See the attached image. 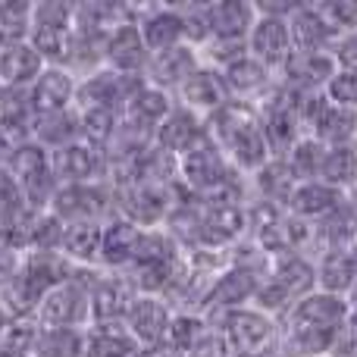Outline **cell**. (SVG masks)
<instances>
[{
	"label": "cell",
	"instance_id": "cell-45",
	"mask_svg": "<svg viewBox=\"0 0 357 357\" xmlns=\"http://www.w3.org/2000/svg\"><path fill=\"white\" fill-rule=\"evenodd\" d=\"M38 335H41V326H38L35 320H13L10 326L3 329V335H0V348L13 351V354L31 357L35 354V345H38Z\"/></svg>",
	"mask_w": 357,
	"mask_h": 357
},
{
	"label": "cell",
	"instance_id": "cell-20",
	"mask_svg": "<svg viewBox=\"0 0 357 357\" xmlns=\"http://www.w3.org/2000/svg\"><path fill=\"white\" fill-rule=\"evenodd\" d=\"M75 270H79V266L63 251H25V260H22V276L29 279L41 295H50L54 289L73 282Z\"/></svg>",
	"mask_w": 357,
	"mask_h": 357
},
{
	"label": "cell",
	"instance_id": "cell-19",
	"mask_svg": "<svg viewBox=\"0 0 357 357\" xmlns=\"http://www.w3.org/2000/svg\"><path fill=\"white\" fill-rule=\"evenodd\" d=\"M148 63H151V50H148V44H144L135 22H129V25H123V29H116L113 35H107V66L110 69L126 73V75H142L144 79Z\"/></svg>",
	"mask_w": 357,
	"mask_h": 357
},
{
	"label": "cell",
	"instance_id": "cell-55",
	"mask_svg": "<svg viewBox=\"0 0 357 357\" xmlns=\"http://www.w3.org/2000/svg\"><path fill=\"white\" fill-rule=\"evenodd\" d=\"M0 357H22V354H13V351H3V348H0Z\"/></svg>",
	"mask_w": 357,
	"mask_h": 357
},
{
	"label": "cell",
	"instance_id": "cell-48",
	"mask_svg": "<svg viewBox=\"0 0 357 357\" xmlns=\"http://www.w3.org/2000/svg\"><path fill=\"white\" fill-rule=\"evenodd\" d=\"M22 260H25L22 251H16V248L0 241V289H6V285L22 273Z\"/></svg>",
	"mask_w": 357,
	"mask_h": 357
},
{
	"label": "cell",
	"instance_id": "cell-4",
	"mask_svg": "<svg viewBox=\"0 0 357 357\" xmlns=\"http://www.w3.org/2000/svg\"><path fill=\"white\" fill-rule=\"evenodd\" d=\"M35 323L41 329H88L91 326V291H88V285L73 276V282L44 295Z\"/></svg>",
	"mask_w": 357,
	"mask_h": 357
},
{
	"label": "cell",
	"instance_id": "cell-39",
	"mask_svg": "<svg viewBox=\"0 0 357 357\" xmlns=\"http://www.w3.org/2000/svg\"><path fill=\"white\" fill-rule=\"evenodd\" d=\"M31 22H35V3L3 0V3H0V44L29 41Z\"/></svg>",
	"mask_w": 357,
	"mask_h": 357
},
{
	"label": "cell",
	"instance_id": "cell-18",
	"mask_svg": "<svg viewBox=\"0 0 357 357\" xmlns=\"http://www.w3.org/2000/svg\"><path fill=\"white\" fill-rule=\"evenodd\" d=\"M47 69L44 56L31 47V41L0 44V88H25L29 91Z\"/></svg>",
	"mask_w": 357,
	"mask_h": 357
},
{
	"label": "cell",
	"instance_id": "cell-28",
	"mask_svg": "<svg viewBox=\"0 0 357 357\" xmlns=\"http://www.w3.org/2000/svg\"><path fill=\"white\" fill-rule=\"evenodd\" d=\"M88 335V357H138L142 345L126 326V320L113 323H91L85 329Z\"/></svg>",
	"mask_w": 357,
	"mask_h": 357
},
{
	"label": "cell",
	"instance_id": "cell-2",
	"mask_svg": "<svg viewBox=\"0 0 357 357\" xmlns=\"http://www.w3.org/2000/svg\"><path fill=\"white\" fill-rule=\"evenodd\" d=\"M235 176H241V173L229 163V157L210 138L204 144H197L195 151H188L185 157H178V182L195 197H207L210 191L222 188Z\"/></svg>",
	"mask_w": 357,
	"mask_h": 357
},
{
	"label": "cell",
	"instance_id": "cell-16",
	"mask_svg": "<svg viewBox=\"0 0 357 357\" xmlns=\"http://www.w3.org/2000/svg\"><path fill=\"white\" fill-rule=\"evenodd\" d=\"M29 98H31L35 116L73 110L75 98H79V79L73 73H66L63 66H47L41 73V79L29 88Z\"/></svg>",
	"mask_w": 357,
	"mask_h": 357
},
{
	"label": "cell",
	"instance_id": "cell-27",
	"mask_svg": "<svg viewBox=\"0 0 357 357\" xmlns=\"http://www.w3.org/2000/svg\"><path fill=\"white\" fill-rule=\"evenodd\" d=\"M270 276L276 279V282H282L285 289L291 291L295 301H301V298L317 291V260L304 251L279 254V257H273Z\"/></svg>",
	"mask_w": 357,
	"mask_h": 357
},
{
	"label": "cell",
	"instance_id": "cell-25",
	"mask_svg": "<svg viewBox=\"0 0 357 357\" xmlns=\"http://www.w3.org/2000/svg\"><path fill=\"white\" fill-rule=\"evenodd\" d=\"M342 201H345V191L326 185L323 178H317V182H301L289 201V213L298 216V220L320 222V220H326Z\"/></svg>",
	"mask_w": 357,
	"mask_h": 357
},
{
	"label": "cell",
	"instance_id": "cell-12",
	"mask_svg": "<svg viewBox=\"0 0 357 357\" xmlns=\"http://www.w3.org/2000/svg\"><path fill=\"white\" fill-rule=\"evenodd\" d=\"M135 298L138 291L132 289V282L123 273H110L100 266V276L91 285V323L126 320Z\"/></svg>",
	"mask_w": 357,
	"mask_h": 357
},
{
	"label": "cell",
	"instance_id": "cell-37",
	"mask_svg": "<svg viewBox=\"0 0 357 357\" xmlns=\"http://www.w3.org/2000/svg\"><path fill=\"white\" fill-rule=\"evenodd\" d=\"M31 357H88L85 329H41Z\"/></svg>",
	"mask_w": 357,
	"mask_h": 357
},
{
	"label": "cell",
	"instance_id": "cell-51",
	"mask_svg": "<svg viewBox=\"0 0 357 357\" xmlns=\"http://www.w3.org/2000/svg\"><path fill=\"white\" fill-rule=\"evenodd\" d=\"M138 357H182L176 351V348H169L167 342H163V345H154V348H142V351H138Z\"/></svg>",
	"mask_w": 357,
	"mask_h": 357
},
{
	"label": "cell",
	"instance_id": "cell-44",
	"mask_svg": "<svg viewBox=\"0 0 357 357\" xmlns=\"http://www.w3.org/2000/svg\"><path fill=\"white\" fill-rule=\"evenodd\" d=\"M63 235H66V222H60L50 210L38 213L31 222L29 251H63Z\"/></svg>",
	"mask_w": 357,
	"mask_h": 357
},
{
	"label": "cell",
	"instance_id": "cell-14",
	"mask_svg": "<svg viewBox=\"0 0 357 357\" xmlns=\"http://www.w3.org/2000/svg\"><path fill=\"white\" fill-rule=\"evenodd\" d=\"M176 310L169 307L163 298L154 295H138L135 304L129 307V317H126V326L132 329V335L138 339L142 348H154L163 345L169 335V326H173Z\"/></svg>",
	"mask_w": 357,
	"mask_h": 357
},
{
	"label": "cell",
	"instance_id": "cell-15",
	"mask_svg": "<svg viewBox=\"0 0 357 357\" xmlns=\"http://www.w3.org/2000/svg\"><path fill=\"white\" fill-rule=\"evenodd\" d=\"M176 100L182 107H188V110H195L197 116L207 119L210 113H216L220 107H226L229 100H232V91H229V85H226L222 69L204 66L201 63V69L185 82V88L176 94Z\"/></svg>",
	"mask_w": 357,
	"mask_h": 357
},
{
	"label": "cell",
	"instance_id": "cell-6",
	"mask_svg": "<svg viewBox=\"0 0 357 357\" xmlns=\"http://www.w3.org/2000/svg\"><path fill=\"white\" fill-rule=\"evenodd\" d=\"M138 31H142L144 44H148L151 56L173 50L178 44H188V31H185V19L176 3H138Z\"/></svg>",
	"mask_w": 357,
	"mask_h": 357
},
{
	"label": "cell",
	"instance_id": "cell-34",
	"mask_svg": "<svg viewBox=\"0 0 357 357\" xmlns=\"http://www.w3.org/2000/svg\"><path fill=\"white\" fill-rule=\"evenodd\" d=\"M213 329L210 323L204 320V314H191V310H178L173 317V326H169V335H167V345L176 348L182 357L195 354L204 342L213 339Z\"/></svg>",
	"mask_w": 357,
	"mask_h": 357
},
{
	"label": "cell",
	"instance_id": "cell-7",
	"mask_svg": "<svg viewBox=\"0 0 357 357\" xmlns=\"http://www.w3.org/2000/svg\"><path fill=\"white\" fill-rule=\"evenodd\" d=\"M50 169L60 178V185H88V182H110V160L104 151L73 144L50 154Z\"/></svg>",
	"mask_w": 357,
	"mask_h": 357
},
{
	"label": "cell",
	"instance_id": "cell-26",
	"mask_svg": "<svg viewBox=\"0 0 357 357\" xmlns=\"http://www.w3.org/2000/svg\"><path fill=\"white\" fill-rule=\"evenodd\" d=\"M31 135L44 151H63L82 142V113L79 107L63 113H47V116H35L31 123Z\"/></svg>",
	"mask_w": 357,
	"mask_h": 357
},
{
	"label": "cell",
	"instance_id": "cell-9",
	"mask_svg": "<svg viewBox=\"0 0 357 357\" xmlns=\"http://www.w3.org/2000/svg\"><path fill=\"white\" fill-rule=\"evenodd\" d=\"M351 314V301L339 295H329V291L317 289L314 295L295 301V307L282 317L279 323H295V326H314V329H329V333H339L348 323Z\"/></svg>",
	"mask_w": 357,
	"mask_h": 357
},
{
	"label": "cell",
	"instance_id": "cell-36",
	"mask_svg": "<svg viewBox=\"0 0 357 357\" xmlns=\"http://www.w3.org/2000/svg\"><path fill=\"white\" fill-rule=\"evenodd\" d=\"M329 148L314 135H304L295 148L285 154V163L291 167L298 182H317L323 176V163H326Z\"/></svg>",
	"mask_w": 357,
	"mask_h": 357
},
{
	"label": "cell",
	"instance_id": "cell-35",
	"mask_svg": "<svg viewBox=\"0 0 357 357\" xmlns=\"http://www.w3.org/2000/svg\"><path fill=\"white\" fill-rule=\"evenodd\" d=\"M314 138H320L326 148H342V144H357V110L329 104L323 119L317 123Z\"/></svg>",
	"mask_w": 357,
	"mask_h": 357
},
{
	"label": "cell",
	"instance_id": "cell-1",
	"mask_svg": "<svg viewBox=\"0 0 357 357\" xmlns=\"http://www.w3.org/2000/svg\"><path fill=\"white\" fill-rule=\"evenodd\" d=\"M50 213L60 222H107L116 216V188L113 182H88V185H60Z\"/></svg>",
	"mask_w": 357,
	"mask_h": 357
},
{
	"label": "cell",
	"instance_id": "cell-42",
	"mask_svg": "<svg viewBox=\"0 0 357 357\" xmlns=\"http://www.w3.org/2000/svg\"><path fill=\"white\" fill-rule=\"evenodd\" d=\"M251 307L260 310V314H266V317H273V320L279 323L291 307H295V298H291V291L285 289L282 282H276L273 276H266L264 282L257 285V295H254Z\"/></svg>",
	"mask_w": 357,
	"mask_h": 357
},
{
	"label": "cell",
	"instance_id": "cell-13",
	"mask_svg": "<svg viewBox=\"0 0 357 357\" xmlns=\"http://www.w3.org/2000/svg\"><path fill=\"white\" fill-rule=\"evenodd\" d=\"M201 69V54L191 44H178L173 50H163V54H154L148 63V73H144V82L148 85H157L163 91H169L176 98L185 88V82Z\"/></svg>",
	"mask_w": 357,
	"mask_h": 357
},
{
	"label": "cell",
	"instance_id": "cell-50",
	"mask_svg": "<svg viewBox=\"0 0 357 357\" xmlns=\"http://www.w3.org/2000/svg\"><path fill=\"white\" fill-rule=\"evenodd\" d=\"M333 56H335V63H339V69H351V73H357V31L335 41Z\"/></svg>",
	"mask_w": 357,
	"mask_h": 357
},
{
	"label": "cell",
	"instance_id": "cell-38",
	"mask_svg": "<svg viewBox=\"0 0 357 357\" xmlns=\"http://www.w3.org/2000/svg\"><path fill=\"white\" fill-rule=\"evenodd\" d=\"M323 182L333 185L339 191L357 188V144H342V148H329L326 163H323Z\"/></svg>",
	"mask_w": 357,
	"mask_h": 357
},
{
	"label": "cell",
	"instance_id": "cell-53",
	"mask_svg": "<svg viewBox=\"0 0 357 357\" xmlns=\"http://www.w3.org/2000/svg\"><path fill=\"white\" fill-rule=\"evenodd\" d=\"M348 254H351V264H354V270H357V241H354L351 248H348Z\"/></svg>",
	"mask_w": 357,
	"mask_h": 357
},
{
	"label": "cell",
	"instance_id": "cell-11",
	"mask_svg": "<svg viewBox=\"0 0 357 357\" xmlns=\"http://www.w3.org/2000/svg\"><path fill=\"white\" fill-rule=\"evenodd\" d=\"M254 129H260V113L257 104H248V100H229L226 107L207 116V138L222 154H229Z\"/></svg>",
	"mask_w": 357,
	"mask_h": 357
},
{
	"label": "cell",
	"instance_id": "cell-33",
	"mask_svg": "<svg viewBox=\"0 0 357 357\" xmlns=\"http://www.w3.org/2000/svg\"><path fill=\"white\" fill-rule=\"evenodd\" d=\"M176 104H178V100L169 91H163V88L148 85V82H144V88L135 94V98H132V104L123 110V116H129V119H135V123L157 129V126H160L163 119L173 113Z\"/></svg>",
	"mask_w": 357,
	"mask_h": 357
},
{
	"label": "cell",
	"instance_id": "cell-22",
	"mask_svg": "<svg viewBox=\"0 0 357 357\" xmlns=\"http://www.w3.org/2000/svg\"><path fill=\"white\" fill-rule=\"evenodd\" d=\"M138 238H142V226L113 216L104 222V248H100V266L110 273H123L135 264Z\"/></svg>",
	"mask_w": 357,
	"mask_h": 357
},
{
	"label": "cell",
	"instance_id": "cell-31",
	"mask_svg": "<svg viewBox=\"0 0 357 357\" xmlns=\"http://www.w3.org/2000/svg\"><path fill=\"white\" fill-rule=\"evenodd\" d=\"M104 248V222H73L63 235V254L75 266H100Z\"/></svg>",
	"mask_w": 357,
	"mask_h": 357
},
{
	"label": "cell",
	"instance_id": "cell-43",
	"mask_svg": "<svg viewBox=\"0 0 357 357\" xmlns=\"http://www.w3.org/2000/svg\"><path fill=\"white\" fill-rule=\"evenodd\" d=\"M314 6L323 16V22L329 25V31L335 35V41L357 31V0H320Z\"/></svg>",
	"mask_w": 357,
	"mask_h": 357
},
{
	"label": "cell",
	"instance_id": "cell-10",
	"mask_svg": "<svg viewBox=\"0 0 357 357\" xmlns=\"http://www.w3.org/2000/svg\"><path fill=\"white\" fill-rule=\"evenodd\" d=\"M248 54L279 75V69H282L285 63H289V56L295 54L289 22H285V19L257 16L251 35H248Z\"/></svg>",
	"mask_w": 357,
	"mask_h": 357
},
{
	"label": "cell",
	"instance_id": "cell-17",
	"mask_svg": "<svg viewBox=\"0 0 357 357\" xmlns=\"http://www.w3.org/2000/svg\"><path fill=\"white\" fill-rule=\"evenodd\" d=\"M204 142H207V119L182 104H176L173 113L157 126V148L169 151L176 157H185Z\"/></svg>",
	"mask_w": 357,
	"mask_h": 357
},
{
	"label": "cell",
	"instance_id": "cell-24",
	"mask_svg": "<svg viewBox=\"0 0 357 357\" xmlns=\"http://www.w3.org/2000/svg\"><path fill=\"white\" fill-rule=\"evenodd\" d=\"M254 22H257V6L254 0H213L210 3V38H232L248 41Z\"/></svg>",
	"mask_w": 357,
	"mask_h": 357
},
{
	"label": "cell",
	"instance_id": "cell-49",
	"mask_svg": "<svg viewBox=\"0 0 357 357\" xmlns=\"http://www.w3.org/2000/svg\"><path fill=\"white\" fill-rule=\"evenodd\" d=\"M304 0H254V6H257V16H270V19H285L289 22L291 16H295L298 10H301Z\"/></svg>",
	"mask_w": 357,
	"mask_h": 357
},
{
	"label": "cell",
	"instance_id": "cell-41",
	"mask_svg": "<svg viewBox=\"0 0 357 357\" xmlns=\"http://www.w3.org/2000/svg\"><path fill=\"white\" fill-rule=\"evenodd\" d=\"M6 169H10V176L16 178V185L29 182L31 176L44 173V169H50V151H44L38 142H29L25 148H19L16 154L6 157Z\"/></svg>",
	"mask_w": 357,
	"mask_h": 357
},
{
	"label": "cell",
	"instance_id": "cell-30",
	"mask_svg": "<svg viewBox=\"0 0 357 357\" xmlns=\"http://www.w3.org/2000/svg\"><path fill=\"white\" fill-rule=\"evenodd\" d=\"M298 185L301 182L295 178L291 167L285 163V157H273V160L266 163L257 176H251L254 197L270 201V204H276V207H282V210H289V201H291V195H295Z\"/></svg>",
	"mask_w": 357,
	"mask_h": 357
},
{
	"label": "cell",
	"instance_id": "cell-32",
	"mask_svg": "<svg viewBox=\"0 0 357 357\" xmlns=\"http://www.w3.org/2000/svg\"><path fill=\"white\" fill-rule=\"evenodd\" d=\"M289 29H291L295 50H333L335 47V35L323 22V16L317 13L314 3H301V10L289 19Z\"/></svg>",
	"mask_w": 357,
	"mask_h": 357
},
{
	"label": "cell",
	"instance_id": "cell-47",
	"mask_svg": "<svg viewBox=\"0 0 357 357\" xmlns=\"http://www.w3.org/2000/svg\"><path fill=\"white\" fill-rule=\"evenodd\" d=\"M323 94L329 98V104L345 107V110H357V73L339 69V73L329 79V85L323 88Z\"/></svg>",
	"mask_w": 357,
	"mask_h": 357
},
{
	"label": "cell",
	"instance_id": "cell-29",
	"mask_svg": "<svg viewBox=\"0 0 357 357\" xmlns=\"http://www.w3.org/2000/svg\"><path fill=\"white\" fill-rule=\"evenodd\" d=\"M357 285V270L351 264L348 248H329L317 257V289L329 291V295L348 298Z\"/></svg>",
	"mask_w": 357,
	"mask_h": 357
},
{
	"label": "cell",
	"instance_id": "cell-46",
	"mask_svg": "<svg viewBox=\"0 0 357 357\" xmlns=\"http://www.w3.org/2000/svg\"><path fill=\"white\" fill-rule=\"evenodd\" d=\"M0 123H35L31 98L25 88H0Z\"/></svg>",
	"mask_w": 357,
	"mask_h": 357
},
{
	"label": "cell",
	"instance_id": "cell-23",
	"mask_svg": "<svg viewBox=\"0 0 357 357\" xmlns=\"http://www.w3.org/2000/svg\"><path fill=\"white\" fill-rule=\"evenodd\" d=\"M222 75H226V85L232 91V100H248V104H257L276 82V73L266 69L260 60H254L251 54L241 56L229 69H222Z\"/></svg>",
	"mask_w": 357,
	"mask_h": 357
},
{
	"label": "cell",
	"instance_id": "cell-40",
	"mask_svg": "<svg viewBox=\"0 0 357 357\" xmlns=\"http://www.w3.org/2000/svg\"><path fill=\"white\" fill-rule=\"evenodd\" d=\"M79 113H82V144L107 151V144L113 142V135H116V129H119L123 113L98 110V107H94V110H79Z\"/></svg>",
	"mask_w": 357,
	"mask_h": 357
},
{
	"label": "cell",
	"instance_id": "cell-8",
	"mask_svg": "<svg viewBox=\"0 0 357 357\" xmlns=\"http://www.w3.org/2000/svg\"><path fill=\"white\" fill-rule=\"evenodd\" d=\"M339 73L333 50H295L282 69H279V82L289 85L291 91H323L329 79Z\"/></svg>",
	"mask_w": 357,
	"mask_h": 357
},
{
	"label": "cell",
	"instance_id": "cell-21",
	"mask_svg": "<svg viewBox=\"0 0 357 357\" xmlns=\"http://www.w3.org/2000/svg\"><path fill=\"white\" fill-rule=\"evenodd\" d=\"M264 282L260 276H254L251 270L245 266H229L220 279L213 282L210 289V298H207V307L204 310H241V307H251L254 295H257V285ZM201 310V314H204Z\"/></svg>",
	"mask_w": 357,
	"mask_h": 357
},
{
	"label": "cell",
	"instance_id": "cell-54",
	"mask_svg": "<svg viewBox=\"0 0 357 357\" xmlns=\"http://www.w3.org/2000/svg\"><path fill=\"white\" fill-rule=\"evenodd\" d=\"M348 301H351V307H357V285L351 289V295H348Z\"/></svg>",
	"mask_w": 357,
	"mask_h": 357
},
{
	"label": "cell",
	"instance_id": "cell-52",
	"mask_svg": "<svg viewBox=\"0 0 357 357\" xmlns=\"http://www.w3.org/2000/svg\"><path fill=\"white\" fill-rule=\"evenodd\" d=\"M226 357H270L266 351H229Z\"/></svg>",
	"mask_w": 357,
	"mask_h": 357
},
{
	"label": "cell",
	"instance_id": "cell-3",
	"mask_svg": "<svg viewBox=\"0 0 357 357\" xmlns=\"http://www.w3.org/2000/svg\"><path fill=\"white\" fill-rule=\"evenodd\" d=\"M142 88H144L142 75H126V73H116V69L104 66L94 75H88V79L79 82L75 107H79V110H94V107H98V110L123 113Z\"/></svg>",
	"mask_w": 357,
	"mask_h": 357
},
{
	"label": "cell",
	"instance_id": "cell-5",
	"mask_svg": "<svg viewBox=\"0 0 357 357\" xmlns=\"http://www.w3.org/2000/svg\"><path fill=\"white\" fill-rule=\"evenodd\" d=\"M216 333L226 351H270L279 339V323L254 307H241L226 314Z\"/></svg>",
	"mask_w": 357,
	"mask_h": 357
}]
</instances>
